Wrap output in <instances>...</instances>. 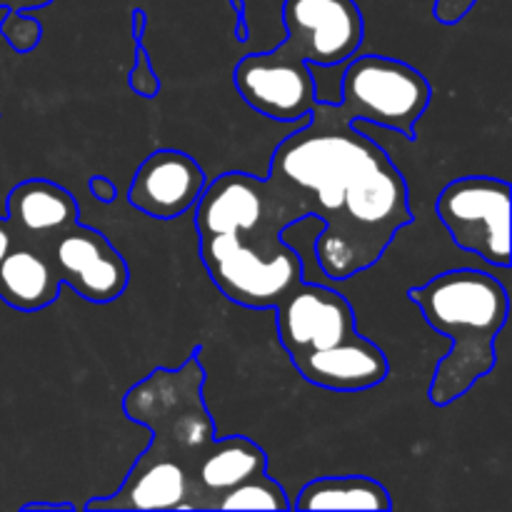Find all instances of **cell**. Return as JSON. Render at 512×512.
<instances>
[{
    "label": "cell",
    "instance_id": "1",
    "mask_svg": "<svg viewBox=\"0 0 512 512\" xmlns=\"http://www.w3.org/2000/svg\"><path fill=\"white\" fill-rule=\"evenodd\" d=\"M263 180L293 223H323L315 258L330 280L373 268L413 223L403 173L338 103L313 105L300 130L275 148Z\"/></svg>",
    "mask_w": 512,
    "mask_h": 512
},
{
    "label": "cell",
    "instance_id": "2",
    "mask_svg": "<svg viewBox=\"0 0 512 512\" xmlns=\"http://www.w3.org/2000/svg\"><path fill=\"white\" fill-rule=\"evenodd\" d=\"M408 300L418 305L435 333L453 343L435 365L428 390L430 403L445 408L493 373L498 363L495 340L508 323L510 298L498 278L483 270L460 268L410 288Z\"/></svg>",
    "mask_w": 512,
    "mask_h": 512
},
{
    "label": "cell",
    "instance_id": "3",
    "mask_svg": "<svg viewBox=\"0 0 512 512\" xmlns=\"http://www.w3.org/2000/svg\"><path fill=\"white\" fill-rule=\"evenodd\" d=\"M203 385L205 368L195 350L178 368H155L123 398L125 418L150 430L148 450L178 460L188 483L203 450L215 440Z\"/></svg>",
    "mask_w": 512,
    "mask_h": 512
},
{
    "label": "cell",
    "instance_id": "4",
    "mask_svg": "<svg viewBox=\"0 0 512 512\" xmlns=\"http://www.w3.org/2000/svg\"><path fill=\"white\" fill-rule=\"evenodd\" d=\"M285 40L260 53L280 73L310 83L315 68H335L353 58L363 45L365 20L355 0H285Z\"/></svg>",
    "mask_w": 512,
    "mask_h": 512
},
{
    "label": "cell",
    "instance_id": "5",
    "mask_svg": "<svg viewBox=\"0 0 512 512\" xmlns=\"http://www.w3.org/2000/svg\"><path fill=\"white\" fill-rule=\"evenodd\" d=\"M428 78L388 55L350 58L340 78V110L353 123H373L415 140V125L430 105Z\"/></svg>",
    "mask_w": 512,
    "mask_h": 512
},
{
    "label": "cell",
    "instance_id": "6",
    "mask_svg": "<svg viewBox=\"0 0 512 512\" xmlns=\"http://www.w3.org/2000/svg\"><path fill=\"white\" fill-rule=\"evenodd\" d=\"M440 223L458 248L495 268L510 265V183L490 175H468L438 195Z\"/></svg>",
    "mask_w": 512,
    "mask_h": 512
},
{
    "label": "cell",
    "instance_id": "7",
    "mask_svg": "<svg viewBox=\"0 0 512 512\" xmlns=\"http://www.w3.org/2000/svg\"><path fill=\"white\" fill-rule=\"evenodd\" d=\"M200 258L210 280L233 303L273 310L303 278V258L295 248L255 253L218 238H200Z\"/></svg>",
    "mask_w": 512,
    "mask_h": 512
},
{
    "label": "cell",
    "instance_id": "8",
    "mask_svg": "<svg viewBox=\"0 0 512 512\" xmlns=\"http://www.w3.org/2000/svg\"><path fill=\"white\" fill-rule=\"evenodd\" d=\"M273 310L278 338L288 358L333 348L358 335L353 305L328 285L300 280Z\"/></svg>",
    "mask_w": 512,
    "mask_h": 512
},
{
    "label": "cell",
    "instance_id": "9",
    "mask_svg": "<svg viewBox=\"0 0 512 512\" xmlns=\"http://www.w3.org/2000/svg\"><path fill=\"white\" fill-rule=\"evenodd\" d=\"M43 253L53 263L60 283L70 285L88 303H113L128 288V263L100 230L70 225L50 240Z\"/></svg>",
    "mask_w": 512,
    "mask_h": 512
},
{
    "label": "cell",
    "instance_id": "10",
    "mask_svg": "<svg viewBox=\"0 0 512 512\" xmlns=\"http://www.w3.org/2000/svg\"><path fill=\"white\" fill-rule=\"evenodd\" d=\"M203 168L183 150L160 148L138 165L128 188V203L155 220H173L195 208L205 190Z\"/></svg>",
    "mask_w": 512,
    "mask_h": 512
},
{
    "label": "cell",
    "instance_id": "11",
    "mask_svg": "<svg viewBox=\"0 0 512 512\" xmlns=\"http://www.w3.org/2000/svg\"><path fill=\"white\" fill-rule=\"evenodd\" d=\"M300 378L310 385L333 393H360L383 383L390 373V363L380 345L363 335L313 353H300L290 358Z\"/></svg>",
    "mask_w": 512,
    "mask_h": 512
},
{
    "label": "cell",
    "instance_id": "12",
    "mask_svg": "<svg viewBox=\"0 0 512 512\" xmlns=\"http://www.w3.org/2000/svg\"><path fill=\"white\" fill-rule=\"evenodd\" d=\"M5 220L15 243L45 250L50 240L78 223V200L53 180L30 178L8 193Z\"/></svg>",
    "mask_w": 512,
    "mask_h": 512
},
{
    "label": "cell",
    "instance_id": "13",
    "mask_svg": "<svg viewBox=\"0 0 512 512\" xmlns=\"http://www.w3.org/2000/svg\"><path fill=\"white\" fill-rule=\"evenodd\" d=\"M188 495L190 483L183 465L145 448L118 493L90 498L83 510H188Z\"/></svg>",
    "mask_w": 512,
    "mask_h": 512
},
{
    "label": "cell",
    "instance_id": "14",
    "mask_svg": "<svg viewBox=\"0 0 512 512\" xmlns=\"http://www.w3.org/2000/svg\"><path fill=\"white\" fill-rule=\"evenodd\" d=\"M265 470H268V455L258 443L243 435L215 438L190 473L188 510H213L220 495Z\"/></svg>",
    "mask_w": 512,
    "mask_h": 512
},
{
    "label": "cell",
    "instance_id": "15",
    "mask_svg": "<svg viewBox=\"0 0 512 512\" xmlns=\"http://www.w3.org/2000/svg\"><path fill=\"white\" fill-rule=\"evenodd\" d=\"M60 278L48 255L15 243L0 263V300L20 313H35L58 300Z\"/></svg>",
    "mask_w": 512,
    "mask_h": 512
},
{
    "label": "cell",
    "instance_id": "16",
    "mask_svg": "<svg viewBox=\"0 0 512 512\" xmlns=\"http://www.w3.org/2000/svg\"><path fill=\"white\" fill-rule=\"evenodd\" d=\"M298 510H390L388 490L368 475H333L303 485L295 500Z\"/></svg>",
    "mask_w": 512,
    "mask_h": 512
},
{
    "label": "cell",
    "instance_id": "17",
    "mask_svg": "<svg viewBox=\"0 0 512 512\" xmlns=\"http://www.w3.org/2000/svg\"><path fill=\"white\" fill-rule=\"evenodd\" d=\"M293 503L285 495L283 485L268 475V470L245 483L235 485L233 490L215 500L213 510H290Z\"/></svg>",
    "mask_w": 512,
    "mask_h": 512
},
{
    "label": "cell",
    "instance_id": "18",
    "mask_svg": "<svg viewBox=\"0 0 512 512\" xmlns=\"http://www.w3.org/2000/svg\"><path fill=\"white\" fill-rule=\"evenodd\" d=\"M145 25H148V15L143 8L133 10V43H135V63L128 75L130 88L143 98H158L160 95V80L155 75L153 63L148 58V48H145Z\"/></svg>",
    "mask_w": 512,
    "mask_h": 512
},
{
    "label": "cell",
    "instance_id": "19",
    "mask_svg": "<svg viewBox=\"0 0 512 512\" xmlns=\"http://www.w3.org/2000/svg\"><path fill=\"white\" fill-rule=\"evenodd\" d=\"M0 35H3L18 53H30V50L40 43L43 28H40L38 20L33 18V13H10V10H5L3 20H0Z\"/></svg>",
    "mask_w": 512,
    "mask_h": 512
},
{
    "label": "cell",
    "instance_id": "20",
    "mask_svg": "<svg viewBox=\"0 0 512 512\" xmlns=\"http://www.w3.org/2000/svg\"><path fill=\"white\" fill-rule=\"evenodd\" d=\"M478 0H435V20L443 25H455L473 10Z\"/></svg>",
    "mask_w": 512,
    "mask_h": 512
},
{
    "label": "cell",
    "instance_id": "21",
    "mask_svg": "<svg viewBox=\"0 0 512 512\" xmlns=\"http://www.w3.org/2000/svg\"><path fill=\"white\" fill-rule=\"evenodd\" d=\"M88 188L93 198L100 200V203H115V198H118V185L105 178V175H93L88 180Z\"/></svg>",
    "mask_w": 512,
    "mask_h": 512
},
{
    "label": "cell",
    "instance_id": "22",
    "mask_svg": "<svg viewBox=\"0 0 512 512\" xmlns=\"http://www.w3.org/2000/svg\"><path fill=\"white\" fill-rule=\"evenodd\" d=\"M50 3H53V0H10L8 10L10 13H33V10L45 8V5Z\"/></svg>",
    "mask_w": 512,
    "mask_h": 512
},
{
    "label": "cell",
    "instance_id": "23",
    "mask_svg": "<svg viewBox=\"0 0 512 512\" xmlns=\"http://www.w3.org/2000/svg\"><path fill=\"white\" fill-rule=\"evenodd\" d=\"M13 245H15L13 230H10L8 220L0 218V263H3L5 255H8L10 250H13Z\"/></svg>",
    "mask_w": 512,
    "mask_h": 512
},
{
    "label": "cell",
    "instance_id": "24",
    "mask_svg": "<svg viewBox=\"0 0 512 512\" xmlns=\"http://www.w3.org/2000/svg\"><path fill=\"white\" fill-rule=\"evenodd\" d=\"M20 510H65V512H75L73 503H25Z\"/></svg>",
    "mask_w": 512,
    "mask_h": 512
},
{
    "label": "cell",
    "instance_id": "25",
    "mask_svg": "<svg viewBox=\"0 0 512 512\" xmlns=\"http://www.w3.org/2000/svg\"><path fill=\"white\" fill-rule=\"evenodd\" d=\"M8 5H10V0H0V8L8 10Z\"/></svg>",
    "mask_w": 512,
    "mask_h": 512
}]
</instances>
